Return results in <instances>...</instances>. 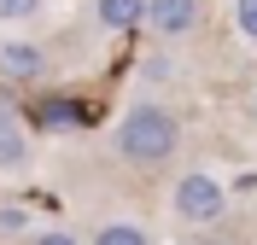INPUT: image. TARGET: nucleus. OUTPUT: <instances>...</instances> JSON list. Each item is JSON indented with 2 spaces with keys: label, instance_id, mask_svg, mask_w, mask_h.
<instances>
[{
  "label": "nucleus",
  "instance_id": "nucleus-4",
  "mask_svg": "<svg viewBox=\"0 0 257 245\" xmlns=\"http://www.w3.org/2000/svg\"><path fill=\"white\" fill-rule=\"evenodd\" d=\"M0 76H12V82L41 76V47H30V41H0Z\"/></svg>",
  "mask_w": 257,
  "mask_h": 245
},
{
  "label": "nucleus",
  "instance_id": "nucleus-7",
  "mask_svg": "<svg viewBox=\"0 0 257 245\" xmlns=\"http://www.w3.org/2000/svg\"><path fill=\"white\" fill-rule=\"evenodd\" d=\"M94 245H152V239H146L135 222H111V228H99V239H94Z\"/></svg>",
  "mask_w": 257,
  "mask_h": 245
},
{
  "label": "nucleus",
  "instance_id": "nucleus-8",
  "mask_svg": "<svg viewBox=\"0 0 257 245\" xmlns=\"http://www.w3.org/2000/svg\"><path fill=\"white\" fill-rule=\"evenodd\" d=\"M234 24L245 41H257V0H234Z\"/></svg>",
  "mask_w": 257,
  "mask_h": 245
},
{
  "label": "nucleus",
  "instance_id": "nucleus-3",
  "mask_svg": "<svg viewBox=\"0 0 257 245\" xmlns=\"http://www.w3.org/2000/svg\"><path fill=\"white\" fill-rule=\"evenodd\" d=\"M193 24H199V0H146V30L187 35Z\"/></svg>",
  "mask_w": 257,
  "mask_h": 245
},
{
  "label": "nucleus",
  "instance_id": "nucleus-11",
  "mask_svg": "<svg viewBox=\"0 0 257 245\" xmlns=\"http://www.w3.org/2000/svg\"><path fill=\"white\" fill-rule=\"evenodd\" d=\"M30 245H76V233H59V228H53V233H35Z\"/></svg>",
  "mask_w": 257,
  "mask_h": 245
},
{
  "label": "nucleus",
  "instance_id": "nucleus-1",
  "mask_svg": "<svg viewBox=\"0 0 257 245\" xmlns=\"http://www.w3.org/2000/svg\"><path fill=\"white\" fill-rule=\"evenodd\" d=\"M176 140H181V129H176V117L164 111V105H135L117 123V152L128 163H146V169L176 158Z\"/></svg>",
  "mask_w": 257,
  "mask_h": 245
},
{
  "label": "nucleus",
  "instance_id": "nucleus-5",
  "mask_svg": "<svg viewBox=\"0 0 257 245\" xmlns=\"http://www.w3.org/2000/svg\"><path fill=\"white\" fill-rule=\"evenodd\" d=\"M30 163V140H24V123L12 111H0V169H24Z\"/></svg>",
  "mask_w": 257,
  "mask_h": 245
},
{
  "label": "nucleus",
  "instance_id": "nucleus-6",
  "mask_svg": "<svg viewBox=\"0 0 257 245\" xmlns=\"http://www.w3.org/2000/svg\"><path fill=\"white\" fill-rule=\"evenodd\" d=\"M94 12L105 30H135V24H146V0H94Z\"/></svg>",
  "mask_w": 257,
  "mask_h": 245
},
{
  "label": "nucleus",
  "instance_id": "nucleus-9",
  "mask_svg": "<svg viewBox=\"0 0 257 245\" xmlns=\"http://www.w3.org/2000/svg\"><path fill=\"white\" fill-rule=\"evenodd\" d=\"M41 117H47L53 129H64V123H76V105H59V99H53V105H47Z\"/></svg>",
  "mask_w": 257,
  "mask_h": 245
},
{
  "label": "nucleus",
  "instance_id": "nucleus-10",
  "mask_svg": "<svg viewBox=\"0 0 257 245\" xmlns=\"http://www.w3.org/2000/svg\"><path fill=\"white\" fill-rule=\"evenodd\" d=\"M41 0H0V18H30Z\"/></svg>",
  "mask_w": 257,
  "mask_h": 245
},
{
  "label": "nucleus",
  "instance_id": "nucleus-2",
  "mask_svg": "<svg viewBox=\"0 0 257 245\" xmlns=\"http://www.w3.org/2000/svg\"><path fill=\"white\" fill-rule=\"evenodd\" d=\"M222 204H228V193H222V181L216 175H205V169H193V175H181V187H176V216L181 222H216L222 216Z\"/></svg>",
  "mask_w": 257,
  "mask_h": 245
}]
</instances>
